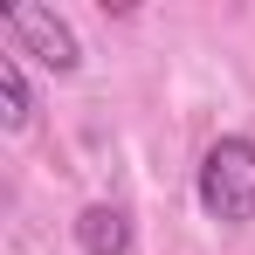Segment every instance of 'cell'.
Instances as JSON below:
<instances>
[{
  "mask_svg": "<svg viewBox=\"0 0 255 255\" xmlns=\"http://www.w3.org/2000/svg\"><path fill=\"white\" fill-rule=\"evenodd\" d=\"M200 207L228 228L255 221V138H214L200 159Z\"/></svg>",
  "mask_w": 255,
  "mask_h": 255,
  "instance_id": "6da1fadb",
  "label": "cell"
},
{
  "mask_svg": "<svg viewBox=\"0 0 255 255\" xmlns=\"http://www.w3.org/2000/svg\"><path fill=\"white\" fill-rule=\"evenodd\" d=\"M76 249L83 255H131V214L111 200H90L76 214Z\"/></svg>",
  "mask_w": 255,
  "mask_h": 255,
  "instance_id": "3957f363",
  "label": "cell"
},
{
  "mask_svg": "<svg viewBox=\"0 0 255 255\" xmlns=\"http://www.w3.org/2000/svg\"><path fill=\"white\" fill-rule=\"evenodd\" d=\"M7 35H14V55H35L42 69L55 76H76L83 69V42H76V28L55 14V7H7Z\"/></svg>",
  "mask_w": 255,
  "mask_h": 255,
  "instance_id": "7a4b0ae2",
  "label": "cell"
},
{
  "mask_svg": "<svg viewBox=\"0 0 255 255\" xmlns=\"http://www.w3.org/2000/svg\"><path fill=\"white\" fill-rule=\"evenodd\" d=\"M35 118V97H28V76H21V55H0V125L28 131Z\"/></svg>",
  "mask_w": 255,
  "mask_h": 255,
  "instance_id": "277c9868",
  "label": "cell"
}]
</instances>
